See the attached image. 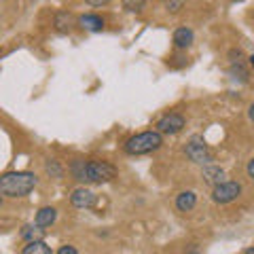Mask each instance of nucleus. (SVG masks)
I'll list each match as a JSON object with an SVG mask.
<instances>
[{"label": "nucleus", "mask_w": 254, "mask_h": 254, "mask_svg": "<svg viewBox=\"0 0 254 254\" xmlns=\"http://www.w3.org/2000/svg\"><path fill=\"white\" fill-rule=\"evenodd\" d=\"M70 172L81 182H110L117 176V168L108 161H74Z\"/></svg>", "instance_id": "f257e3e1"}, {"label": "nucleus", "mask_w": 254, "mask_h": 254, "mask_svg": "<svg viewBox=\"0 0 254 254\" xmlns=\"http://www.w3.org/2000/svg\"><path fill=\"white\" fill-rule=\"evenodd\" d=\"M38 185L36 174L32 172H6L0 176V195L4 197H26Z\"/></svg>", "instance_id": "f03ea898"}, {"label": "nucleus", "mask_w": 254, "mask_h": 254, "mask_svg": "<svg viewBox=\"0 0 254 254\" xmlns=\"http://www.w3.org/2000/svg\"><path fill=\"white\" fill-rule=\"evenodd\" d=\"M161 144H163V138L155 129V131H142V133L131 136L125 142L123 148L127 155H146V153H153V150L161 148Z\"/></svg>", "instance_id": "7ed1b4c3"}, {"label": "nucleus", "mask_w": 254, "mask_h": 254, "mask_svg": "<svg viewBox=\"0 0 254 254\" xmlns=\"http://www.w3.org/2000/svg\"><path fill=\"white\" fill-rule=\"evenodd\" d=\"M187 157L190 159V161L201 163V165H208L210 161H214L212 150L208 148V144H205V142L199 136H193V138L189 140V144H187Z\"/></svg>", "instance_id": "20e7f679"}, {"label": "nucleus", "mask_w": 254, "mask_h": 254, "mask_svg": "<svg viewBox=\"0 0 254 254\" xmlns=\"http://www.w3.org/2000/svg\"><path fill=\"white\" fill-rule=\"evenodd\" d=\"M240 193H242V185H240V182L225 180V182H220V185L214 187L212 199L216 203H231V201H235L237 197H240Z\"/></svg>", "instance_id": "39448f33"}, {"label": "nucleus", "mask_w": 254, "mask_h": 254, "mask_svg": "<svg viewBox=\"0 0 254 254\" xmlns=\"http://www.w3.org/2000/svg\"><path fill=\"white\" fill-rule=\"evenodd\" d=\"M182 127H185V117L178 115V113L163 115L157 121V131L159 133H178Z\"/></svg>", "instance_id": "423d86ee"}, {"label": "nucleus", "mask_w": 254, "mask_h": 254, "mask_svg": "<svg viewBox=\"0 0 254 254\" xmlns=\"http://www.w3.org/2000/svg\"><path fill=\"white\" fill-rule=\"evenodd\" d=\"M70 201H72L74 208H93V203H95V195L91 193L89 189H85V187H78L72 190V195H70Z\"/></svg>", "instance_id": "0eeeda50"}, {"label": "nucleus", "mask_w": 254, "mask_h": 254, "mask_svg": "<svg viewBox=\"0 0 254 254\" xmlns=\"http://www.w3.org/2000/svg\"><path fill=\"white\" fill-rule=\"evenodd\" d=\"M78 26L89 30V32H100L102 28H104V19H102L100 15L87 13V15H81V17H78Z\"/></svg>", "instance_id": "6e6552de"}, {"label": "nucleus", "mask_w": 254, "mask_h": 254, "mask_svg": "<svg viewBox=\"0 0 254 254\" xmlns=\"http://www.w3.org/2000/svg\"><path fill=\"white\" fill-rule=\"evenodd\" d=\"M193 30L190 28H178L174 32V45H176V49H187V47L193 45Z\"/></svg>", "instance_id": "1a4fd4ad"}, {"label": "nucleus", "mask_w": 254, "mask_h": 254, "mask_svg": "<svg viewBox=\"0 0 254 254\" xmlns=\"http://www.w3.org/2000/svg\"><path fill=\"white\" fill-rule=\"evenodd\" d=\"M55 218H58V210L55 208H41L36 212V227H51L53 222H55Z\"/></svg>", "instance_id": "9d476101"}, {"label": "nucleus", "mask_w": 254, "mask_h": 254, "mask_svg": "<svg viewBox=\"0 0 254 254\" xmlns=\"http://www.w3.org/2000/svg\"><path fill=\"white\" fill-rule=\"evenodd\" d=\"M203 178H205L208 185L216 187V185H220V182H225V172H222L218 165H205L203 168Z\"/></svg>", "instance_id": "9b49d317"}, {"label": "nucleus", "mask_w": 254, "mask_h": 254, "mask_svg": "<svg viewBox=\"0 0 254 254\" xmlns=\"http://www.w3.org/2000/svg\"><path fill=\"white\" fill-rule=\"evenodd\" d=\"M195 203H197V195L193 190H185V193H180L176 197V208L180 212H190L195 208Z\"/></svg>", "instance_id": "f8f14e48"}, {"label": "nucleus", "mask_w": 254, "mask_h": 254, "mask_svg": "<svg viewBox=\"0 0 254 254\" xmlns=\"http://www.w3.org/2000/svg\"><path fill=\"white\" fill-rule=\"evenodd\" d=\"M21 254H53V250L43 240H34V242H28L23 246Z\"/></svg>", "instance_id": "ddd939ff"}, {"label": "nucleus", "mask_w": 254, "mask_h": 254, "mask_svg": "<svg viewBox=\"0 0 254 254\" xmlns=\"http://www.w3.org/2000/svg\"><path fill=\"white\" fill-rule=\"evenodd\" d=\"M72 26H74V17L68 11H62V13L55 15V28L60 32H68Z\"/></svg>", "instance_id": "4468645a"}, {"label": "nucleus", "mask_w": 254, "mask_h": 254, "mask_svg": "<svg viewBox=\"0 0 254 254\" xmlns=\"http://www.w3.org/2000/svg\"><path fill=\"white\" fill-rule=\"evenodd\" d=\"M229 72H231L233 78H240L242 83L248 81V70L244 68V64H242V62H233V64H231V68H229Z\"/></svg>", "instance_id": "2eb2a0df"}, {"label": "nucleus", "mask_w": 254, "mask_h": 254, "mask_svg": "<svg viewBox=\"0 0 254 254\" xmlns=\"http://www.w3.org/2000/svg\"><path fill=\"white\" fill-rule=\"evenodd\" d=\"M21 237H23V240H30V242H34V240H41V237H43V229L41 227H26V229H23V231H21Z\"/></svg>", "instance_id": "dca6fc26"}, {"label": "nucleus", "mask_w": 254, "mask_h": 254, "mask_svg": "<svg viewBox=\"0 0 254 254\" xmlns=\"http://www.w3.org/2000/svg\"><path fill=\"white\" fill-rule=\"evenodd\" d=\"M123 9L129 13H140L144 9V0H123Z\"/></svg>", "instance_id": "f3484780"}, {"label": "nucleus", "mask_w": 254, "mask_h": 254, "mask_svg": "<svg viewBox=\"0 0 254 254\" xmlns=\"http://www.w3.org/2000/svg\"><path fill=\"white\" fill-rule=\"evenodd\" d=\"M185 2H187V0H163V6L170 13H178L182 6H185Z\"/></svg>", "instance_id": "a211bd4d"}, {"label": "nucleus", "mask_w": 254, "mask_h": 254, "mask_svg": "<svg viewBox=\"0 0 254 254\" xmlns=\"http://www.w3.org/2000/svg\"><path fill=\"white\" fill-rule=\"evenodd\" d=\"M47 172L53 174L55 178H60V176H62V168H60V163H58V161H49V163H47Z\"/></svg>", "instance_id": "6ab92c4d"}, {"label": "nucleus", "mask_w": 254, "mask_h": 254, "mask_svg": "<svg viewBox=\"0 0 254 254\" xmlns=\"http://www.w3.org/2000/svg\"><path fill=\"white\" fill-rule=\"evenodd\" d=\"M58 254H78V252H76L74 246H68L66 244V246H62V248L58 250Z\"/></svg>", "instance_id": "aec40b11"}, {"label": "nucleus", "mask_w": 254, "mask_h": 254, "mask_svg": "<svg viewBox=\"0 0 254 254\" xmlns=\"http://www.w3.org/2000/svg\"><path fill=\"white\" fill-rule=\"evenodd\" d=\"M85 2L89 4V6H106L110 0H85Z\"/></svg>", "instance_id": "412c9836"}, {"label": "nucleus", "mask_w": 254, "mask_h": 254, "mask_svg": "<svg viewBox=\"0 0 254 254\" xmlns=\"http://www.w3.org/2000/svg\"><path fill=\"white\" fill-rule=\"evenodd\" d=\"M248 176L254 180V159H250V161H248Z\"/></svg>", "instance_id": "4be33fe9"}, {"label": "nucleus", "mask_w": 254, "mask_h": 254, "mask_svg": "<svg viewBox=\"0 0 254 254\" xmlns=\"http://www.w3.org/2000/svg\"><path fill=\"white\" fill-rule=\"evenodd\" d=\"M248 117H250V121L254 123V104H252V106L248 108Z\"/></svg>", "instance_id": "5701e85b"}, {"label": "nucleus", "mask_w": 254, "mask_h": 254, "mask_svg": "<svg viewBox=\"0 0 254 254\" xmlns=\"http://www.w3.org/2000/svg\"><path fill=\"white\" fill-rule=\"evenodd\" d=\"M244 254H254V246H252V248H248V250H246Z\"/></svg>", "instance_id": "b1692460"}, {"label": "nucleus", "mask_w": 254, "mask_h": 254, "mask_svg": "<svg viewBox=\"0 0 254 254\" xmlns=\"http://www.w3.org/2000/svg\"><path fill=\"white\" fill-rule=\"evenodd\" d=\"M250 64H252V68H254V55H252V58H250Z\"/></svg>", "instance_id": "393cba45"}, {"label": "nucleus", "mask_w": 254, "mask_h": 254, "mask_svg": "<svg viewBox=\"0 0 254 254\" xmlns=\"http://www.w3.org/2000/svg\"><path fill=\"white\" fill-rule=\"evenodd\" d=\"M0 203H2V195H0Z\"/></svg>", "instance_id": "a878e982"}, {"label": "nucleus", "mask_w": 254, "mask_h": 254, "mask_svg": "<svg viewBox=\"0 0 254 254\" xmlns=\"http://www.w3.org/2000/svg\"><path fill=\"white\" fill-rule=\"evenodd\" d=\"M233 2H240V0H233Z\"/></svg>", "instance_id": "bb28decb"}]
</instances>
